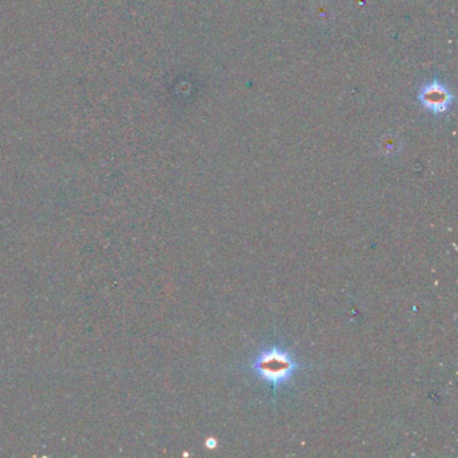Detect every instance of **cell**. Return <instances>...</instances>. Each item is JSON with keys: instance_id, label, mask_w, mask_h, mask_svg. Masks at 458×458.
<instances>
[{"instance_id": "obj_1", "label": "cell", "mask_w": 458, "mask_h": 458, "mask_svg": "<svg viewBox=\"0 0 458 458\" xmlns=\"http://www.w3.org/2000/svg\"><path fill=\"white\" fill-rule=\"evenodd\" d=\"M250 373L255 375L272 390L273 395L296 378L301 368H306L304 364L296 359V356L287 348L279 344H272L265 347L245 366Z\"/></svg>"}, {"instance_id": "obj_2", "label": "cell", "mask_w": 458, "mask_h": 458, "mask_svg": "<svg viewBox=\"0 0 458 458\" xmlns=\"http://www.w3.org/2000/svg\"><path fill=\"white\" fill-rule=\"evenodd\" d=\"M416 101L425 111L440 117L452 111L454 105V95L441 78L434 77L429 83L419 86Z\"/></svg>"}]
</instances>
